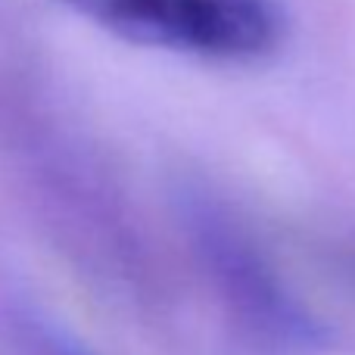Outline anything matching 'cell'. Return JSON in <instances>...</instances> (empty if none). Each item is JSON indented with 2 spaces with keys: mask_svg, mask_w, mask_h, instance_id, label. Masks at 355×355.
Instances as JSON below:
<instances>
[{
  "mask_svg": "<svg viewBox=\"0 0 355 355\" xmlns=\"http://www.w3.org/2000/svg\"><path fill=\"white\" fill-rule=\"evenodd\" d=\"M16 324L22 327L25 340L37 349V355H94L69 331L66 324L53 321L50 315H44L41 309H16Z\"/></svg>",
  "mask_w": 355,
  "mask_h": 355,
  "instance_id": "obj_3",
  "label": "cell"
},
{
  "mask_svg": "<svg viewBox=\"0 0 355 355\" xmlns=\"http://www.w3.org/2000/svg\"><path fill=\"white\" fill-rule=\"evenodd\" d=\"M97 28L137 47L209 62H256L284 41L271 0H60Z\"/></svg>",
  "mask_w": 355,
  "mask_h": 355,
  "instance_id": "obj_2",
  "label": "cell"
},
{
  "mask_svg": "<svg viewBox=\"0 0 355 355\" xmlns=\"http://www.w3.org/2000/svg\"><path fill=\"white\" fill-rule=\"evenodd\" d=\"M178 215L227 312L256 343L284 352H306L324 343L327 331L321 321L275 275L225 202L187 184L178 193Z\"/></svg>",
  "mask_w": 355,
  "mask_h": 355,
  "instance_id": "obj_1",
  "label": "cell"
}]
</instances>
